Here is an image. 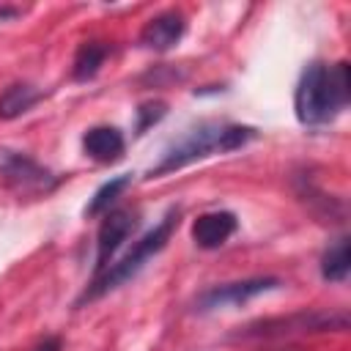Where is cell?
Masks as SVG:
<instances>
[{"label": "cell", "instance_id": "cell-10", "mask_svg": "<svg viewBox=\"0 0 351 351\" xmlns=\"http://www.w3.org/2000/svg\"><path fill=\"white\" fill-rule=\"evenodd\" d=\"M348 269H351L348 239H340L335 247H329V250L324 252L321 274H324V280H329V282H343V280L348 277Z\"/></svg>", "mask_w": 351, "mask_h": 351}, {"label": "cell", "instance_id": "cell-15", "mask_svg": "<svg viewBox=\"0 0 351 351\" xmlns=\"http://www.w3.org/2000/svg\"><path fill=\"white\" fill-rule=\"evenodd\" d=\"M36 351H60V340H58V337H49V340H44Z\"/></svg>", "mask_w": 351, "mask_h": 351}, {"label": "cell", "instance_id": "cell-1", "mask_svg": "<svg viewBox=\"0 0 351 351\" xmlns=\"http://www.w3.org/2000/svg\"><path fill=\"white\" fill-rule=\"evenodd\" d=\"M348 101V63L340 60L335 66H324V63H313L304 69L299 85H296V96H293V107H296V118L302 123H324L329 118H335Z\"/></svg>", "mask_w": 351, "mask_h": 351}, {"label": "cell", "instance_id": "cell-14", "mask_svg": "<svg viewBox=\"0 0 351 351\" xmlns=\"http://www.w3.org/2000/svg\"><path fill=\"white\" fill-rule=\"evenodd\" d=\"M137 115H140L137 132H143V129H148L151 123H156V121L165 115V104H162V101H151V104H143V107L137 110Z\"/></svg>", "mask_w": 351, "mask_h": 351}, {"label": "cell", "instance_id": "cell-13", "mask_svg": "<svg viewBox=\"0 0 351 351\" xmlns=\"http://www.w3.org/2000/svg\"><path fill=\"white\" fill-rule=\"evenodd\" d=\"M129 176H118V178H110L107 184H101L99 189H96V195L90 197V203L85 206V214L88 217H96V214H104V211H110V206L115 203V197L129 186Z\"/></svg>", "mask_w": 351, "mask_h": 351}, {"label": "cell", "instance_id": "cell-8", "mask_svg": "<svg viewBox=\"0 0 351 351\" xmlns=\"http://www.w3.org/2000/svg\"><path fill=\"white\" fill-rule=\"evenodd\" d=\"M82 148L96 162H118L123 156L126 143H123V134L115 126H93L82 137Z\"/></svg>", "mask_w": 351, "mask_h": 351}, {"label": "cell", "instance_id": "cell-11", "mask_svg": "<svg viewBox=\"0 0 351 351\" xmlns=\"http://www.w3.org/2000/svg\"><path fill=\"white\" fill-rule=\"evenodd\" d=\"M38 99H41V93L36 88H30V85H11L0 96V118H16V115L27 112Z\"/></svg>", "mask_w": 351, "mask_h": 351}, {"label": "cell", "instance_id": "cell-6", "mask_svg": "<svg viewBox=\"0 0 351 351\" xmlns=\"http://www.w3.org/2000/svg\"><path fill=\"white\" fill-rule=\"evenodd\" d=\"M239 228V219L236 214L230 211H208V214H200L192 225V239L197 247L203 250H217L219 244H225Z\"/></svg>", "mask_w": 351, "mask_h": 351}, {"label": "cell", "instance_id": "cell-5", "mask_svg": "<svg viewBox=\"0 0 351 351\" xmlns=\"http://www.w3.org/2000/svg\"><path fill=\"white\" fill-rule=\"evenodd\" d=\"M132 230H134V217L129 211H107L99 228V239H96V274L110 266L115 250L126 241Z\"/></svg>", "mask_w": 351, "mask_h": 351}, {"label": "cell", "instance_id": "cell-9", "mask_svg": "<svg viewBox=\"0 0 351 351\" xmlns=\"http://www.w3.org/2000/svg\"><path fill=\"white\" fill-rule=\"evenodd\" d=\"M3 173L19 189H41L49 181V173L41 170L36 162H30L25 156H8L5 165H3Z\"/></svg>", "mask_w": 351, "mask_h": 351}, {"label": "cell", "instance_id": "cell-7", "mask_svg": "<svg viewBox=\"0 0 351 351\" xmlns=\"http://www.w3.org/2000/svg\"><path fill=\"white\" fill-rule=\"evenodd\" d=\"M184 27H186V22H184L181 14H176V11L159 14V16H154V19L143 27V33H140V44L148 47V49L165 52V49H170V47H176V44L181 41Z\"/></svg>", "mask_w": 351, "mask_h": 351}, {"label": "cell", "instance_id": "cell-3", "mask_svg": "<svg viewBox=\"0 0 351 351\" xmlns=\"http://www.w3.org/2000/svg\"><path fill=\"white\" fill-rule=\"evenodd\" d=\"M178 225V211H170L154 230H148L118 263H112V266H107L104 271H99L96 274V280L90 282V288L82 293V299H80V304L82 302H93V299H99V296H104L107 291H112V288H118L121 282H126V280H132L143 266H145V261L151 258V255H156L165 244H167V239H170V233H173V228Z\"/></svg>", "mask_w": 351, "mask_h": 351}, {"label": "cell", "instance_id": "cell-4", "mask_svg": "<svg viewBox=\"0 0 351 351\" xmlns=\"http://www.w3.org/2000/svg\"><path fill=\"white\" fill-rule=\"evenodd\" d=\"M277 285H280V280H274V277H252V280L214 285L206 293H200L197 310H217V307H228V304H244L247 299H252L263 291H271Z\"/></svg>", "mask_w": 351, "mask_h": 351}, {"label": "cell", "instance_id": "cell-2", "mask_svg": "<svg viewBox=\"0 0 351 351\" xmlns=\"http://www.w3.org/2000/svg\"><path fill=\"white\" fill-rule=\"evenodd\" d=\"M255 137L252 126H236V123H203L197 129H192L189 134H184L167 154L165 159L151 170V176H165L173 173L195 159L211 156V154H225L233 148H241L244 143H250Z\"/></svg>", "mask_w": 351, "mask_h": 351}, {"label": "cell", "instance_id": "cell-12", "mask_svg": "<svg viewBox=\"0 0 351 351\" xmlns=\"http://www.w3.org/2000/svg\"><path fill=\"white\" fill-rule=\"evenodd\" d=\"M104 58H107V47H101V44H82L77 58H74V80L85 82V80L96 77V71L104 63Z\"/></svg>", "mask_w": 351, "mask_h": 351}]
</instances>
